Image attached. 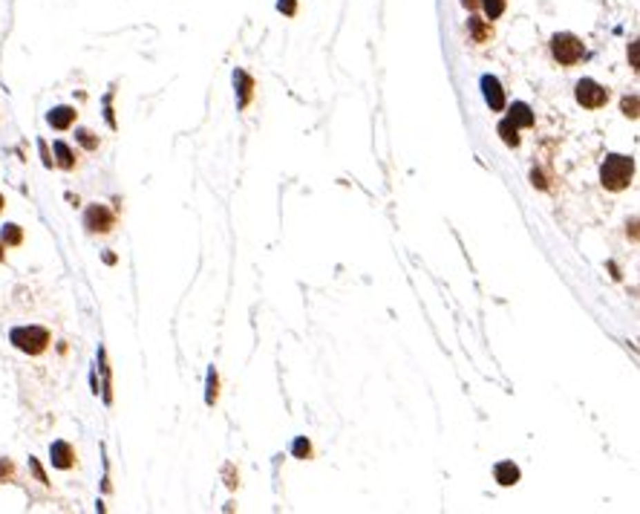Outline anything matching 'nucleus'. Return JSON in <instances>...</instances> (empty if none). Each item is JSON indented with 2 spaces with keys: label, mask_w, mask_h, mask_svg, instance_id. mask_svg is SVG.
<instances>
[{
  "label": "nucleus",
  "mask_w": 640,
  "mask_h": 514,
  "mask_svg": "<svg viewBox=\"0 0 640 514\" xmlns=\"http://www.w3.org/2000/svg\"><path fill=\"white\" fill-rule=\"evenodd\" d=\"M634 176V159L632 156H609L600 168V182L609 191H623L632 185Z\"/></svg>",
  "instance_id": "f257e3e1"
},
{
  "label": "nucleus",
  "mask_w": 640,
  "mask_h": 514,
  "mask_svg": "<svg viewBox=\"0 0 640 514\" xmlns=\"http://www.w3.org/2000/svg\"><path fill=\"white\" fill-rule=\"evenodd\" d=\"M551 53L554 58L563 64V67H574V64H580L585 58V46L577 35H571V32H563V35H554L551 41Z\"/></svg>",
  "instance_id": "f03ea898"
},
{
  "label": "nucleus",
  "mask_w": 640,
  "mask_h": 514,
  "mask_svg": "<svg viewBox=\"0 0 640 514\" xmlns=\"http://www.w3.org/2000/svg\"><path fill=\"white\" fill-rule=\"evenodd\" d=\"M12 344L29 352V356H38L49 344V332L43 327H18V330H12Z\"/></svg>",
  "instance_id": "7ed1b4c3"
},
{
  "label": "nucleus",
  "mask_w": 640,
  "mask_h": 514,
  "mask_svg": "<svg viewBox=\"0 0 640 514\" xmlns=\"http://www.w3.org/2000/svg\"><path fill=\"white\" fill-rule=\"evenodd\" d=\"M577 102L588 110H597L603 107L605 102H609V90H605L603 84L592 82V78H583V82L577 84Z\"/></svg>",
  "instance_id": "20e7f679"
},
{
  "label": "nucleus",
  "mask_w": 640,
  "mask_h": 514,
  "mask_svg": "<svg viewBox=\"0 0 640 514\" xmlns=\"http://www.w3.org/2000/svg\"><path fill=\"white\" fill-rule=\"evenodd\" d=\"M84 222H87V229L90 231H98V234H104L113 229V214L107 211L104 205H90L87 208V214H84Z\"/></svg>",
  "instance_id": "39448f33"
},
{
  "label": "nucleus",
  "mask_w": 640,
  "mask_h": 514,
  "mask_svg": "<svg viewBox=\"0 0 640 514\" xmlns=\"http://www.w3.org/2000/svg\"><path fill=\"white\" fill-rule=\"evenodd\" d=\"M482 87H485V99L494 110H505V93H502V84L496 82L494 75H485L482 78Z\"/></svg>",
  "instance_id": "423d86ee"
},
{
  "label": "nucleus",
  "mask_w": 640,
  "mask_h": 514,
  "mask_svg": "<svg viewBox=\"0 0 640 514\" xmlns=\"http://www.w3.org/2000/svg\"><path fill=\"white\" fill-rule=\"evenodd\" d=\"M72 462H75L72 448L67 442H55L52 445V465L55 468H72Z\"/></svg>",
  "instance_id": "0eeeda50"
},
{
  "label": "nucleus",
  "mask_w": 640,
  "mask_h": 514,
  "mask_svg": "<svg viewBox=\"0 0 640 514\" xmlns=\"http://www.w3.org/2000/svg\"><path fill=\"white\" fill-rule=\"evenodd\" d=\"M72 122H75V110L72 107H55L52 113H49V124H52L55 131H67Z\"/></svg>",
  "instance_id": "6e6552de"
},
{
  "label": "nucleus",
  "mask_w": 640,
  "mask_h": 514,
  "mask_svg": "<svg viewBox=\"0 0 640 514\" xmlns=\"http://www.w3.org/2000/svg\"><path fill=\"white\" fill-rule=\"evenodd\" d=\"M507 119H511L516 127H531V124H534V113H531V107H528V104H522V102H516V104L511 107V116H507Z\"/></svg>",
  "instance_id": "1a4fd4ad"
},
{
  "label": "nucleus",
  "mask_w": 640,
  "mask_h": 514,
  "mask_svg": "<svg viewBox=\"0 0 640 514\" xmlns=\"http://www.w3.org/2000/svg\"><path fill=\"white\" fill-rule=\"evenodd\" d=\"M516 479H519V468L514 462H499L496 465V483L499 486H514Z\"/></svg>",
  "instance_id": "9d476101"
},
{
  "label": "nucleus",
  "mask_w": 640,
  "mask_h": 514,
  "mask_svg": "<svg viewBox=\"0 0 640 514\" xmlns=\"http://www.w3.org/2000/svg\"><path fill=\"white\" fill-rule=\"evenodd\" d=\"M499 136H502V142L507 144V148H516V144H519V127L511 119H505L499 124Z\"/></svg>",
  "instance_id": "9b49d317"
},
{
  "label": "nucleus",
  "mask_w": 640,
  "mask_h": 514,
  "mask_svg": "<svg viewBox=\"0 0 640 514\" xmlns=\"http://www.w3.org/2000/svg\"><path fill=\"white\" fill-rule=\"evenodd\" d=\"M234 82H240V104L245 107V104L251 102V90H254V82H251V78L245 75V73H237V75H234Z\"/></svg>",
  "instance_id": "f8f14e48"
},
{
  "label": "nucleus",
  "mask_w": 640,
  "mask_h": 514,
  "mask_svg": "<svg viewBox=\"0 0 640 514\" xmlns=\"http://www.w3.org/2000/svg\"><path fill=\"white\" fill-rule=\"evenodd\" d=\"M470 35H473L476 44H485L490 38V26L482 18H470Z\"/></svg>",
  "instance_id": "ddd939ff"
},
{
  "label": "nucleus",
  "mask_w": 640,
  "mask_h": 514,
  "mask_svg": "<svg viewBox=\"0 0 640 514\" xmlns=\"http://www.w3.org/2000/svg\"><path fill=\"white\" fill-rule=\"evenodd\" d=\"M55 156H58V165L64 168V171H70L72 165H75V159H72V151L67 148L64 142H55Z\"/></svg>",
  "instance_id": "4468645a"
},
{
  "label": "nucleus",
  "mask_w": 640,
  "mask_h": 514,
  "mask_svg": "<svg viewBox=\"0 0 640 514\" xmlns=\"http://www.w3.org/2000/svg\"><path fill=\"white\" fill-rule=\"evenodd\" d=\"M23 240V231L18 226H3V243L6 246H18Z\"/></svg>",
  "instance_id": "2eb2a0df"
},
{
  "label": "nucleus",
  "mask_w": 640,
  "mask_h": 514,
  "mask_svg": "<svg viewBox=\"0 0 640 514\" xmlns=\"http://www.w3.org/2000/svg\"><path fill=\"white\" fill-rule=\"evenodd\" d=\"M479 3L485 6V12L490 15V21L499 18V15L505 12V0H479Z\"/></svg>",
  "instance_id": "dca6fc26"
},
{
  "label": "nucleus",
  "mask_w": 640,
  "mask_h": 514,
  "mask_svg": "<svg viewBox=\"0 0 640 514\" xmlns=\"http://www.w3.org/2000/svg\"><path fill=\"white\" fill-rule=\"evenodd\" d=\"M78 142L84 144V148H98V139H95V133H90V131H78Z\"/></svg>",
  "instance_id": "f3484780"
},
{
  "label": "nucleus",
  "mask_w": 640,
  "mask_h": 514,
  "mask_svg": "<svg viewBox=\"0 0 640 514\" xmlns=\"http://www.w3.org/2000/svg\"><path fill=\"white\" fill-rule=\"evenodd\" d=\"M623 113H626L629 119L637 116V95H632V99H623Z\"/></svg>",
  "instance_id": "a211bd4d"
},
{
  "label": "nucleus",
  "mask_w": 640,
  "mask_h": 514,
  "mask_svg": "<svg viewBox=\"0 0 640 514\" xmlns=\"http://www.w3.org/2000/svg\"><path fill=\"white\" fill-rule=\"evenodd\" d=\"M294 454H298V457H309V454H311L309 442H306V439H298V442H294Z\"/></svg>",
  "instance_id": "6ab92c4d"
},
{
  "label": "nucleus",
  "mask_w": 640,
  "mask_h": 514,
  "mask_svg": "<svg viewBox=\"0 0 640 514\" xmlns=\"http://www.w3.org/2000/svg\"><path fill=\"white\" fill-rule=\"evenodd\" d=\"M280 12L294 15V12H298V6H294V0H280Z\"/></svg>",
  "instance_id": "aec40b11"
},
{
  "label": "nucleus",
  "mask_w": 640,
  "mask_h": 514,
  "mask_svg": "<svg viewBox=\"0 0 640 514\" xmlns=\"http://www.w3.org/2000/svg\"><path fill=\"white\" fill-rule=\"evenodd\" d=\"M9 471H12V465H9V462H0V477L9 474Z\"/></svg>",
  "instance_id": "412c9836"
},
{
  "label": "nucleus",
  "mask_w": 640,
  "mask_h": 514,
  "mask_svg": "<svg viewBox=\"0 0 640 514\" xmlns=\"http://www.w3.org/2000/svg\"><path fill=\"white\" fill-rule=\"evenodd\" d=\"M462 3H465L467 9H476V6H479V0H462Z\"/></svg>",
  "instance_id": "4be33fe9"
},
{
  "label": "nucleus",
  "mask_w": 640,
  "mask_h": 514,
  "mask_svg": "<svg viewBox=\"0 0 640 514\" xmlns=\"http://www.w3.org/2000/svg\"><path fill=\"white\" fill-rule=\"evenodd\" d=\"M0 260H3V243H0Z\"/></svg>",
  "instance_id": "5701e85b"
},
{
  "label": "nucleus",
  "mask_w": 640,
  "mask_h": 514,
  "mask_svg": "<svg viewBox=\"0 0 640 514\" xmlns=\"http://www.w3.org/2000/svg\"><path fill=\"white\" fill-rule=\"evenodd\" d=\"M0 208H3V197H0Z\"/></svg>",
  "instance_id": "b1692460"
}]
</instances>
